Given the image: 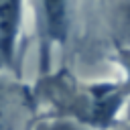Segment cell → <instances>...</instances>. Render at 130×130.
<instances>
[{"instance_id": "cell-1", "label": "cell", "mask_w": 130, "mask_h": 130, "mask_svg": "<svg viewBox=\"0 0 130 130\" xmlns=\"http://www.w3.org/2000/svg\"><path fill=\"white\" fill-rule=\"evenodd\" d=\"M20 18L22 0H0V67H8L14 59Z\"/></svg>"}, {"instance_id": "cell-2", "label": "cell", "mask_w": 130, "mask_h": 130, "mask_svg": "<svg viewBox=\"0 0 130 130\" xmlns=\"http://www.w3.org/2000/svg\"><path fill=\"white\" fill-rule=\"evenodd\" d=\"M41 20L45 37L53 43H61L67 35V0H39Z\"/></svg>"}, {"instance_id": "cell-3", "label": "cell", "mask_w": 130, "mask_h": 130, "mask_svg": "<svg viewBox=\"0 0 130 130\" xmlns=\"http://www.w3.org/2000/svg\"><path fill=\"white\" fill-rule=\"evenodd\" d=\"M45 130H79V128H77V126H73V124H67V122H57V124L47 126Z\"/></svg>"}, {"instance_id": "cell-4", "label": "cell", "mask_w": 130, "mask_h": 130, "mask_svg": "<svg viewBox=\"0 0 130 130\" xmlns=\"http://www.w3.org/2000/svg\"><path fill=\"white\" fill-rule=\"evenodd\" d=\"M0 128H2V102H0Z\"/></svg>"}, {"instance_id": "cell-5", "label": "cell", "mask_w": 130, "mask_h": 130, "mask_svg": "<svg viewBox=\"0 0 130 130\" xmlns=\"http://www.w3.org/2000/svg\"><path fill=\"white\" fill-rule=\"evenodd\" d=\"M128 37H130V16H128Z\"/></svg>"}]
</instances>
